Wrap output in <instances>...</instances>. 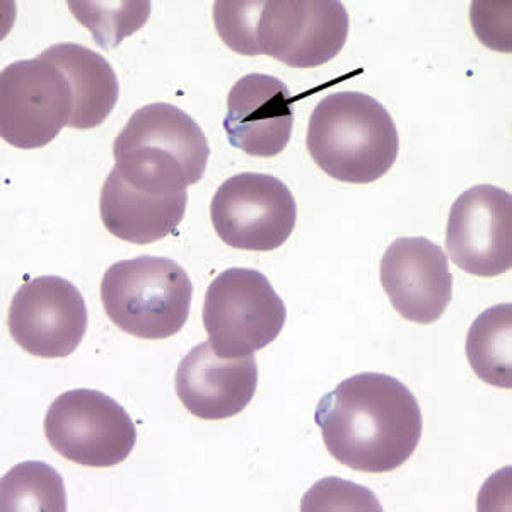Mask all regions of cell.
Wrapping results in <instances>:
<instances>
[{
  "label": "cell",
  "mask_w": 512,
  "mask_h": 512,
  "mask_svg": "<svg viewBox=\"0 0 512 512\" xmlns=\"http://www.w3.org/2000/svg\"><path fill=\"white\" fill-rule=\"evenodd\" d=\"M315 422L328 453L355 472L390 473L405 465L422 437V412L400 379L361 373L321 398Z\"/></svg>",
  "instance_id": "obj_1"
},
{
  "label": "cell",
  "mask_w": 512,
  "mask_h": 512,
  "mask_svg": "<svg viewBox=\"0 0 512 512\" xmlns=\"http://www.w3.org/2000/svg\"><path fill=\"white\" fill-rule=\"evenodd\" d=\"M113 156L127 185L151 195H171L204 178L210 146L188 113L169 103H152L130 117L113 142Z\"/></svg>",
  "instance_id": "obj_2"
},
{
  "label": "cell",
  "mask_w": 512,
  "mask_h": 512,
  "mask_svg": "<svg viewBox=\"0 0 512 512\" xmlns=\"http://www.w3.org/2000/svg\"><path fill=\"white\" fill-rule=\"evenodd\" d=\"M306 146L318 168L333 180L366 185L395 164L400 137L390 111L357 91L333 93L311 113Z\"/></svg>",
  "instance_id": "obj_3"
},
{
  "label": "cell",
  "mask_w": 512,
  "mask_h": 512,
  "mask_svg": "<svg viewBox=\"0 0 512 512\" xmlns=\"http://www.w3.org/2000/svg\"><path fill=\"white\" fill-rule=\"evenodd\" d=\"M192 297L187 272L164 256L113 263L101 280V303L111 323L144 340H163L181 332Z\"/></svg>",
  "instance_id": "obj_4"
},
{
  "label": "cell",
  "mask_w": 512,
  "mask_h": 512,
  "mask_svg": "<svg viewBox=\"0 0 512 512\" xmlns=\"http://www.w3.org/2000/svg\"><path fill=\"white\" fill-rule=\"evenodd\" d=\"M286 304L270 280L253 268H229L205 292L204 326L222 357L265 349L286 325Z\"/></svg>",
  "instance_id": "obj_5"
},
{
  "label": "cell",
  "mask_w": 512,
  "mask_h": 512,
  "mask_svg": "<svg viewBox=\"0 0 512 512\" xmlns=\"http://www.w3.org/2000/svg\"><path fill=\"white\" fill-rule=\"evenodd\" d=\"M43 431L65 460L91 468L120 465L137 443V429L127 410L106 393L88 388L55 398Z\"/></svg>",
  "instance_id": "obj_6"
},
{
  "label": "cell",
  "mask_w": 512,
  "mask_h": 512,
  "mask_svg": "<svg viewBox=\"0 0 512 512\" xmlns=\"http://www.w3.org/2000/svg\"><path fill=\"white\" fill-rule=\"evenodd\" d=\"M74 105L69 77L41 55L12 62L0 74V135L9 146H48L69 127Z\"/></svg>",
  "instance_id": "obj_7"
},
{
  "label": "cell",
  "mask_w": 512,
  "mask_h": 512,
  "mask_svg": "<svg viewBox=\"0 0 512 512\" xmlns=\"http://www.w3.org/2000/svg\"><path fill=\"white\" fill-rule=\"evenodd\" d=\"M349 12L337 0H263L255 57L267 55L294 69L320 67L347 43Z\"/></svg>",
  "instance_id": "obj_8"
},
{
  "label": "cell",
  "mask_w": 512,
  "mask_h": 512,
  "mask_svg": "<svg viewBox=\"0 0 512 512\" xmlns=\"http://www.w3.org/2000/svg\"><path fill=\"white\" fill-rule=\"evenodd\" d=\"M217 236L236 250H277L296 227L297 205L284 181L241 173L217 188L210 204Z\"/></svg>",
  "instance_id": "obj_9"
},
{
  "label": "cell",
  "mask_w": 512,
  "mask_h": 512,
  "mask_svg": "<svg viewBox=\"0 0 512 512\" xmlns=\"http://www.w3.org/2000/svg\"><path fill=\"white\" fill-rule=\"evenodd\" d=\"M9 332L35 357H69L88 332V306L72 282L43 275L19 287L9 308Z\"/></svg>",
  "instance_id": "obj_10"
},
{
  "label": "cell",
  "mask_w": 512,
  "mask_h": 512,
  "mask_svg": "<svg viewBox=\"0 0 512 512\" xmlns=\"http://www.w3.org/2000/svg\"><path fill=\"white\" fill-rule=\"evenodd\" d=\"M449 258L466 274L497 277L512 267V197L477 185L456 198L446 229Z\"/></svg>",
  "instance_id": "obj_11"
},
{
  "label": "cell",
  "mask_w": 512,
  "mask_h": 512,
  "mask_svg": "<svg viewBox=\"0 0 512 512\" xmlns=\"http://www.w3.org/2000/svg\"><path fill=\"white\" fill-rule=\"evenodd\" d=\"M379 279L405 320L432 325L453 299L448 255L427 238H398L384 251Z\"/></svg>",
  "instance_id": "obj_12"
},
{
  "label": "cell",
  "mask_w": 512,
  "mask_h": 512,
  "mask_svg": "<svg viewBox=\"0 0 512 512\" xmlns=\"http://www.w3.org/2000/svg\"><path fill=\"white\" fill-rule=\"evenodd\" d=\"M296 99L277 77H241L229 91L222 123L229 144L253 158L279 156L291 140Z\"/></svg>",
  "instance_id": "obj_13"
},
{
  "label": "cell",
  "mask_w": 512,
  "mask_h": 512,
  "mask_svg": "<svg viewBox=\"0 0 512 512\" xmlns=\"http://www.w3.org/2000/svg\"><path fill=\"white\" fill-rule=\"evenodd\" d=\"M175 386L180 402L198 419H231L241 414L255 396V355L222 357L210 342L195 345L178 366Z\"/></svg>",
  "instance_id": "obj_14"
},
{
  "label": "cell",
  "mask_w": 512,
  "mask_h": 512,
  "mask_svg": "<svg viewBox=\"0 0 512 512\" xmlns=\"http://www.w3.org/2000/svg\"><path fill=\"white\" fill-rule=\"evenodd\" d=\"M188 193L139 192L111 169L99 195V216L108 233L132 245H151L176 231L187 212Z\"/></svg>",
  "instance_id": "obj_15"
},
{
  "label": "cell",
  "mask_w": 512,
  "mask_h": 512,
  "mask_svg": "<svg viewBox=\"0 0 512 512\" xmlns=\"http://www.w3.org/2000/svg\"><path fill=\"white\" fill-rule=\"evenodd\" d=\"M41 57L64 70L74 89L76 105L70 128L91 130L110 117L117 106L120 84L103 55L77 43H57L41 53Z\"/></svg>",
  "instance_id": "obj_16"
},
{
  "label": "cell",
  "mask_w": 512,
  "mask_h": 512,
  "mask_svg": "<svg viewBox=\"0 0 512 512\" xmlns=\"http://www.w3.org/2000/svg\"><path fill=\"white\" fill-rule=\"evenodd\" d=\"M512 306L495 304L473 321L466 335V357L483 383L512 386Z\"/></svg>",
  "instance_id": "obj_17"
},
{
  "label": "cell",
  "mask_w": 512,
  "mask_h": 512,
  "mask_svg": "<svg viewBox=\"0 0 512 512\" xmlns=\"http://www.w3.org/2000/svg\"><path fill=\"white\" fill-rule=\"evenodd\" d=\"M2 511H67L59 472L41 461H24L2 477Z\"/></svg>",
  "instance_id": "obj_18"
},
{
  "label": "cell",
  "mask_w": 512,
  "mask_h": 512,
  "mask_svg": "<svg viewBox=\"0 0 512 512\" xmlns=\"http://www.w3.org/2000/svg\"><path fill=\"white\" fill-rule=\"evenodd\" d=\"M70 11L101 48L117 47L125 36L140 30L151 14L149 2H69Z\"/></svg>",
  "instance_id": "obj_19"
},
{
  "label": "cell",
  "mask_w": 512,
  "mask_h": 512,
  "mask_svg": "<svg viewBox=\"0 0 512 512\" xmlns=\"http://www.w3.org/2000/svg\"><path fill=\"white\" fill-rule=\"evenodd\" d=\"M260 2H216L214 23L222 41L233 52L255 57V30Z\"/></svg>",
  "instance_id": "obj_20"
},
{
  "label": "cell",
  "mask_w": 512,
  "mask_h": 512,
  "mask_svg": "<svg viewBox=\"0 0 512 512\" xmlns=\"http://www.w3.org/2000/svg\"><path fill=\"white\" fill-rule=\"evenodd\" d=\"M338 501H344L345 509L361 511H381L374 494L355 483L326 478L316 483L308 494L304 495L303 511H332L337 509Z\"/></svg>",
  "instance_id": "obj_21"
}]
</instances>
